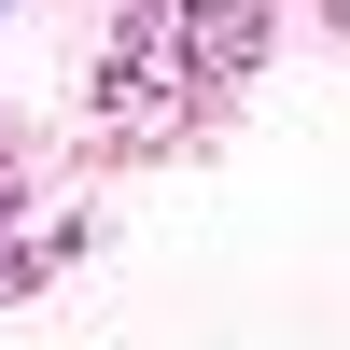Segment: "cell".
<instances>
[{
    "label": "cell",
    "mask_w": 350,
    "mask_h": 350,
    "mask_svg": "<svg viewBox=\"0 0 350 350\" xmlns=\"http://www.w3.org/2000/svg\"><path fill=\"white\" fill-rule=\"evenodd\" d=\"M98 98H112V112H126V126H140V140H154V126H168V112H183V56H168V28H126V42H112V56H98Z\"/></svg>",
    "instance_id": "obj_1"
},
{
    "label": "cell",
    "mask_w": 350,
    "mask_h": 350,
    "mask_svg": "<svg viewBox=\"0 0 350 350\" xmlns=\"http://www.w3.org/2000/svg\"><path fill=\"white\" fill-rule=\"evenodd\" d=\"M267 42V0H183V70H239Z\"/></svg>",
    "instance_id": "obj_2"
}]
</instances>
